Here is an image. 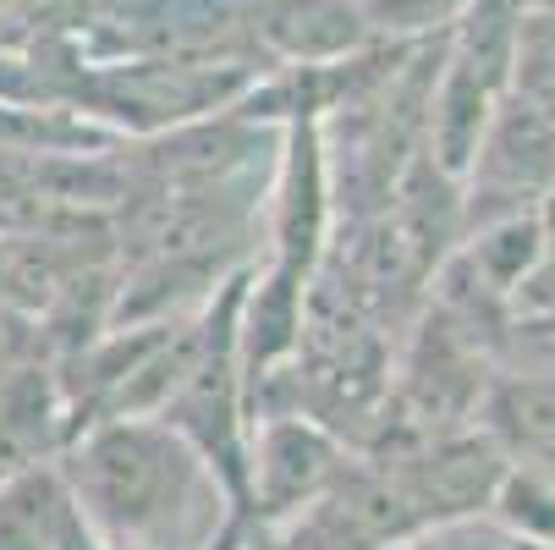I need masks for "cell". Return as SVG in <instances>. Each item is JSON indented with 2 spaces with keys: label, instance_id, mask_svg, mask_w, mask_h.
<instances>
[{
  "label": "cell",
  "instance_id": "cell-1",
  "mask_svg": "<svg viewBox=\"0 0 555 550\" xmlns=\"http://www.w3.org/2000/svg\"><path fill=\"white\" fill-rule=\"evenodd\" d=\"M89 534L121 550H215L243 512L209 457L160 413L94 419L61 451Z\"/></svg>",
  "mask_w": 555,
  "mask_h": 550
},
{
  "label": "cell",
  "instance_id": "cell-2",
  "mask_svg": "<svg viewBox=\"0 0 555 550\" xmlns=\"http://www.w3.org/2000/svg\"><path fill=\"white\" fill-rule=\"evenodd\" d=\"M352 462V446L313 424L308 413H270L248 419V496H243V523H286L302 507H313L336 474Z\"/></svg>",
  "mask_w": 555,
  "mask_h": 550
},
{
  "label": "cell",
  "instance_id": "cell-3",
  "mask_svg": "<svg viewBox=\"0 0 555 550\" xmlns=\"http://www.w3.org/2000/svg\"><path fill=\"white\" fill-rule=\"evenodd\" d=\"M254 39L275 50L286 66H331L358 55L374 34L352 0H259Z\"/></svg>",
  "mask_w": 555,
  "mask_h": 550
},
{
  "label": "cell",
  "instance_id": "cell-4",
  "mask_svg": "<svg viewBox=\"0 0 555 550\" xmlns=\"http://www.w3.org/2000/svg\"><path fill=\"white\" fill-rule=\"evenodd\" d=\"M89 534L61 457H44L0 485V550H77Z\"/></svg>",
  "mask_w": 555,
  "mask_h": 550
},
{
  "label": "cell",
  "instance_id": "cell-5",
  "mask_svg": "<svg viewBox=\"0 0 555 550\" xmlns=\"http://www.w3.org/2000/svg\"><path fill=\"white\" fill-rule=\"evenodd\" d=\"M66 446V402L44 363L0 374V485Z\"/></svg>",
  "mask_w": 555,
  "mask_h": 550
},
{
  "label": "cell",
  "instance_id": "cell-6",
  "mask_svg": "<svg viewBox=\"0 0 555 550\" xmlns=\"http://www.w3.org/2000/svg\"><path fill=\"white\" fill-rule=\"evenodd\" d=\"M485 430L506 446L555 451V369L544 374H495L485 391Z\"/></svg>",
  "mask_w": 555,
  "mask_h": 550
},
{
  "label": "cell",
  "instance_id": "cell-7",
  "mask_svg": "<svg viewBox=\"0 0 555 550\" xmlns=\"http://www.w3.org/2000/svg\"><path fill=\"white\" fill-rule=\"evenodd\" d=\"M485 512H495L517 534L555 545V474L550 468H528V462H506V474H501Z\"/></svg>",
  "mask_w": 555,
  "mask_h": 550
},
{
  "label": "cell",
  "instance_id": "cell-8",
  "mask_svg": "<svg viewBox=\"0 0 555 550\" xmlns=\"http://www.w3.org/2000/svg\"><path fill=\"white\" fill-rule=\"evenodd\" d=\"M358 17L369 23L374 39L385 44H424L435 34H451L456 17L473 0H352Z\"/></svg>",
  "mask_w": 555,
  "mask_h": 550
},
{
  "label": "cell",
  "instance_id": "cell-9",
  "mask_svg": "<svg viewBox=\"0 0 555 550\" xmlns=\"http://www.w3.org/2000/svg\"><path fill=\"white\" fill-rule=\"evenodd\" d=\"M413 550H555L533 534H517L512 523H501L495 512H462L446 523H429L408 539Z\"/></svg>",
  "mask_w": 555,
  "mask_h": 550
}]
</instances>
